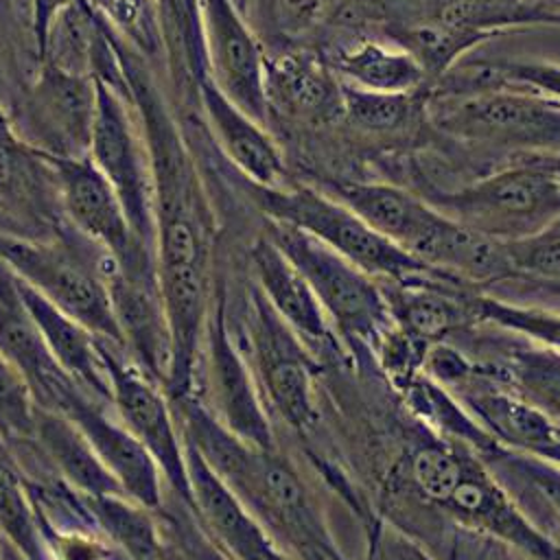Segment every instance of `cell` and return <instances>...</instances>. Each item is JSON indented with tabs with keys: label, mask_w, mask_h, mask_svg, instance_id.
Here are the masks:
<instances>
[{
	"label": "cell",
	"mask_w": 560,
	"mask_h": 560,
	"mask_svg": "<svg viewBox=\"0 0 560 560\" xmlns=\"http://www.w3.org/2000/svg\"><path fill=\"white\" fill-rule=\"evenodd\" d=\"M15 13L28 24V13H31V0H11Z\"/></svg>",
	"instance_id": "cell-42"
},
{
	"label": "cell",
	"mask_w": 560,
	"mask_h": 560,
	"mask_svg": "<svg viewBox=\"0 0 560 560\" xmlns=\"http://www.w3.org/2000/svg\"><path fill=\"white\" fill-rule=\"evenodd\" d=\"M271 422L291 429L304 442L322 420L317 385L324 365L284 324L252 280L243 311V348Z\"/></svg>",
	"instance_id": "cell-4"
},
{
	"label": "cell",
	"mask_w": 560,
	"mask_h": 560,
	"mask_svg": "<svg viewBox=\"0 0 560 560\" xmlns=\"http://www.w3.org/2000/svg\"><path fill=\"white\" fill-rule=\"evenodd\" d=\"M98 352L109 381L116 418L149 451L162 472L164 486L192 508L184 440L164 387L149 378L118 343L98 337Z\"/></svg>",
	"instance_id": "cell-12"
},
{
	"label": "cell",
	"mask_w": 560,
	"mask_h": 560,
	"mask_svg": "<svg viewBox=\"0 0 560 560\" xmlns=\"http://www.w3.org/2000/svg\"><path fill=\"white\" fill-rule=\"evenodd\" d=\"M376 22L387 42L405 48L418 61L431 85L444 79L468 50L488 39L418 13H389L381 15Z\"/></svg>",
	"instance_id": "cell-27"
},
{
	"label": "cell",
	"mask_w": 560,
	"mask_h": 560,
	"mask_svg": "<svg viewBox=\"0 0 560 560\" xmlns=\"http://www.w3.org/2000/svg\"><path fill=\"white\" fill-rule=\"evenodd\" d=\"M431 85L409 92L365 90L341 81V118L365 133H402L429 112Z\"/></svg>",
	"instance_id": "cell-30"
},
{
	"label": "cell",
	"mask_w": 560,
	"mask_h": 560,
	"mask_svg": "<svg viewBox=\"0 0 560 560\" xmlns=\"http://www.w3.org/2000/svg\"><path fill=\"white\" fill-rule=\"evenodd\" d=\"M203 72L245 114L267 122L265 46L234 0H195Z\"/></svg>",
	"instance_id": "cell-15"
},
{
	"label": "cell",
	"mask_w": 560,
	"mask_h": 560,
	"mask_svg": "<svg viewBox=\"0 0 560 560\" xmlns=\"http://www.w3.org/2000/svg\"><path fill=\"white\" fill-rule=\"evenodd\" d=\"M398 442L381 497L394 514L416 505L534 560H560V545L523 512L470 444L444 438L416 418L405 422Z\"/></svg>",
	"instance_id": "cell-2"
},
{
	"label": "cell",
	"mask_w": 560,
	"mask_h": 560,
	"mask_svg": "<svg viewBox=\"0 0 560 560\" xmlns=\"http://www.w3.org/2000/svg\"><path fill=\"white\" fill-rule=\"evenodd\" d=\"M88 158L118 195L136 238L153 249V179L147 142L129 96L98 79Z\"/></svg>",
	"instance_id": "cell-11"
},
{
	"label": "cell",
	"mask_w": 560,
	"mask_h": 560,
	"mask_svg": "<svg viewBox=\"0 0 560 560\" xmlns=\"http://www.w3.org/2000/svg\"><path fill=\"white\" fill-rule=\"evenodd\" d=\"M96 112V79L42 63L26 88L15 120L18 136L57 158H85Z\"/></svg>",
	"instance_id": "cell-14"
},
{
	"label": "cell",
	"mask_w": 560,
	"mask_h": 560,
	"mask_svg": "<svg viewBox=\"0 0 560 560\" xmlns=\"http://www.w3.org/2000/svg\"><path fill=\"white\" fill-rule=\"evenodd\" d=\"M518 339L499 341L475 326L453 337L451 343L464 350L483 374L560 422V350Z\"/></svg>",
	"instance_id": "cell-19"
},
{
	"label": "cell",
	"mask_w": 560,
	"mask_h": 560,
	"mask_svg": "<svg viewBox=\"0 0 560 560\" xmlns=\"http://www.w3.org/2000/svg\"><path fill=\"white\" fill-rule=\"evenodd\" d=\"M448 392L503 448L538 455L560 429V422L551 420L514 392L483 374L477 363L472 372Z\"/></svg>",
	"instance_id": "cell-21"
},
{
	"label": "cell",
	"mask_w": 560,
	"mask_h": 560,
	"mask_svg": "<svg viewBox=\"0 0 560 560\" xmlns=\"http://www.w3.org/2000/svg\"><path fill=\"white\" fill-rule=\"evenodd\" d=\"M184 455L195 516L214 545L232 560H289L188 442Z\"/></svg>",
	"instance_id": "cell-20"
},
{
	"label": "cell",
	"mask_w": 560,
	"mask_h": 560,
	"mask_svg": "<svg viewBox=\"0 0 560 560\" xmlns=\"http://www.w3.org/2000/svg\"><path fill=\"white\" fill-rule=\"evenodd\" d=\"M479 457L525 514L534 510L529 518L545 516V523L560 534V466L499 444Z\"/></svg>",
	"instance_id": "cell-29"
},
{
	"label": "cell",
	"mask_w": 560,
	"mask_h": 560,
	"mask_svg": "<svg viewBox=\"0 0 560 560\" xmlns=\"http://www.w3.org/2000/svg\"><path fill=\"white\" fill-rule=\"evenodd\" d=\"M418 195L453 221L501 243L534 236L560 217V179L529 155L459 188L424 186Z\"/></svg>",
	"instance_id": "cell-5"
},
{
	"label": "cell",
	"mask_w": 560,
	"mask_h": 560,
	"mask_svg": "<svg viewBox=\"0 0 560 560\" xmlns=\"http://www.w3.org/2000/svg\"><path fill=\"white\" fill-rule=\"evenodd\" d=\"M201 365V398L195 396L208 413L232 435L247 444L271 448L278 446L273 422L262 405L252 370L234 343L228 322L225 284H214L197 368ZM197 378V376H195Z\"/></svg>",
	"instance_id": "cell-9"
},
{
	"label": "cell",
	"mask_w": 560,
	"mask_h": 560,
	"mask_svg": "<svg viewBox=\"0 0 560 560\" xmlns=\"http://www.w3.org/2000/svg\"><path fill=\"white\" fill-rule=\"evenodd\" d=\"M545 2H549V4H551V7H549V9H551V11H553V13H556V15H560V0H538V2H536V4H538V7H542V9H545Z\"/></svg>",
	"instance_id": "cell-43"
},
{
	"label": "cell",
	"mask_w": 560,
	"mask_h": 560,
	"mask_svg": "<svg viewBox=\"0 0 560 560\" xmlns=\"http://www.w3.org/2000/svg\"><path fill=\"white\" fill-rule=\"evenodd\" d=\"M197 96L223 155L256 186H280L287 173L282 151L262 122L234 105L203 72L197 74Z\"/></svg>",
	"instance_id": "cell-22"
},
{
	"label": "cell",
	"mask_w": 560,
	"mask_h": 560,
	"mask_svg": "<svg viewBox=\"0 0 560 560\" xmlns=\"http://www.w3.org/2000/svg\"><path fill=\"white\" fill-rule=\"evenodd\" d=\"M440 131L464 142L560 153V101L514 83H475L468 92L429 98Z\"/></svg>",
	"instance_id": "cell-7"
},
{
	"label": "cell",
	"mask_w": 560,
	"mask_h": 560,
	"mask_svg": "<svg viewBox=\"0 0 560 560\" xmlns=\"http://www.w3.org/2000/svg\"><path fill=\"white\" fill-rule=\"evenodd\" d=\"M160 525V547L155 560H232L206 534L195 510L168 488L155 510Z\"/></svg>",
	"instance_id": "cell-32"
},
{
	"label": "cell",
	"mask_w": 560,
	"mask_h": 560,
	"mask_svg": "<svg viewBox=\"0 0 560 560\" xmlns=\"http://www.w3.org/2000/svg\"><path fill=\"white\" fill-rule=\"evenodd\" d=\"M0 260L50 304L96 337L120 346L105 276L66 245L0 232ZM122 348V346H120Z\"/></svg>",
	"instance_id": "cell-10"
},
{
	"label": "cell",
	"mask_w": 560,
	"mask_h": 560,
	"mask_svg": "<svg viewBox=\"0 0 560 560\" xmlns=\"http://www.w3.org/2000/svg\"><path fill=\"white\" fill-rule=\"evenodd\" d=\"M33 442L46 464L81 497H127L116 477L103 466L79 427L63 413L37 407Z\"/></svg>",
	"instance_id": "cell-26"
},
{
	"label": "cell",
	"mask_w": 560,
	"mask_h": 560,
	"mask_svg": "<svg viewBox=\"0 0 560 560\" xmlns=\"http://www.w3.org/2000/svg\"><path fill=\"white\" fill-rule=\"evenodd\" d=\"M534 457H540V459H547V462L560 466V429H558L556 438H553L538 455H534Z\"/></svg>",
	"instance_id": "cell-40"
},
{
	"label": "cell",
	"mask_w": 560,
	"mask_h": 560,
	"mask_svg": "<svg viewBox=\"0 0 560 560\" xmlns=\"http://www.w3.org/2000/svg\"><path fill=\"white\" fill-rule=\"evenodd\" d=\"M475 311L481 324L497 326L529 343L560 350V313L538 306H518L503 302L486 291L475 293Z\"/></svg>",
	"instance_id": "cell-34"
},
{
	"label": "cell",
	"mask_w": 560,
	"mask_h": 560,
	"mask_svg": "<svg viewBox=\"0 0 560 560\" xmlns=\"http://www.w3.org/2000/svg\"><path fill=\"white\" fill-rule=\"evenodd\" d=\"M466 70L475 74V83H514L536 90L560 101V63L545 59H499L468 61Z\"/></svg>",
	"instance_id": "cell-37"
},
{
	"label": "cell",
	"mask_w": 560,
	"mask_h": 560,
	"mask_svg": "<svg viewBox=\"0 0 560 560\" xmlns=\"http://www.w3.org/2000/svg\"><path fill=\"white\" fill-rule=\"evenodd\" d=\"M527 155L540 162L542 166H547L560 179V153H527Z\"/></svg>",
	"instance_id": "cell-41"
},
{
	"label": "cell",
	"mask_w": 560,
	"mask_h": 560,
	"mask_svg": "<svg viewBox=\"0 0 560 560\" xmlns=\"http://www.w3.org/2000/svg\"><path fill=\"white\" fill-rule=\"evenodd\" d=\"M516 280L536 284H560V217L534 236L503 243Z\"/></svg>",
	"instance_id": "cell-36"
},
{
	"label": "cell",
	"mask_w": 560,
	"mask_h": 560,
	"mask_svg": "<svg viewBox=\"0 0 560 560\" xmlns=\"http://www.w3.org/2000/svg\"><path fill=\"white\" fill-rule=\"evenodd\" d=\"M536 289H545L547 293H553V295H560V284H536Z\"/></svg>",
	"instance_id": "cell-44"
},
{
	"label": "cell",
	"mask_w": 560,
	"mask_h": 560,
	"mask_svg": "<svg viewBox=\"0 0 560 560\" xmlns=\"http://www.w3.org/2000/svg\"><path fill=\"white\" fill-rule=\"evenodd\" d=\"M0 536L20 547L33 560H52L42 536L39 512L22 479L0 455Z\"/></svg>",
	"instance_id": "cell-33"
},
{
	"label": "cell",
	"mask_w": 560,
	"mask_h": 560,
	"mask_svg": "<svg viewBox=\"0 0 560 560\" xmlns=\"http://www.w3.org/2000/svg\"><path fill=\"white\" fill-rule=\"evenodd\" d=\"M105 284L125 354L166 387L173 365V337L158 282L155 254L138 252L107 265Z\"/></svg>",
	"instance_id": "cell-13"
},
{
	"label": "cell",
	"mask_w": 560,
	"mask_h": 560,
	"mask_svg": "<svg viewBox=\"0 0 560 560\" xmlns=\"http://www.w3.org/2000/svg\"><path fill=\"white\" fill-rule=\"evenodd\" d=\"M265 90L269 114L276 109L302 122L341 118V79L319 52L304 46L267 52Z\"/></svg>",
	"instance_id": "cell-23"
},
{
	"label": "cell",
	"mask_w": 560,
	"mask_h": 560,
	"mask_svg": "<svg viewBox=\"0 0 560 560\" xmlns=\"http://www.w3.org/2000/svg\"><path fill=\"white\" fill-rule=\"evenodd\" d=\"M70 0H31V13H28V26L35 39V50L39 48L52 18L68 4Z\"/></svg>",
	"instance_id": "cell-39"
},
{
	"label": "cell",
	"mask_w": 560,
	"mask_h": 560,
	"mask_svg": "<svg viewBox=\"0 0 560 560\" xmlns=\"http://www.w3.org/2000/svg\"><path fill=\"white\" fill-rule=\"evenodd\" d=\"M37 400L22 372L0 354V440L7 446H33Z\"/></svg>",
	"instance_id": "cell-35"
},
{
	"label": "cell",
	"mask_w": 560,
	"mask_h": 560,
	"mask_svg": "<svg viewBox=\"0 0 560 560\" xmlns=\"http://www.w3.org/2000/svg\"><path fill=\"white\" fill-rule=\"evenodd\" d=\"M46 409H55L70 418L85 435L103 466L116 477L122 492L149 508L158 510L164 501V479L149 451L122 427V422L105 411V405L68 378L52 396Z\"/></svg>",
	"instance_id": "cell-16"
},
{
	"label": "cell",
	"mask_w": 560,
	"mask_h": 560,
	"mask_svg": "<svg viewBox=\"0 0 560 560\" xmlns=\"http://www.w3.org/2000/svg\"><path fill=\"white\" fill-rule=\"evenodd\" d=\"M332 72L357 88L409 92L431 85L418 61L400 46L378 39H359L322 55Z\"/></svg>",
	"instance_id": "cell-28"
},
{
	"label": "cell",
	"mask_w": 560,
	"mask_h": 560,
	"mask_svg": "<svg viewBox=\"0 0 560 560\" xmlns=\"http://www.w3.org/2000/svg\"><path fill=\"white\" fill-rule=\"evenodd\" d=\"M326 192L413 258L442 219V212L422 195L387 182L332 179L326 184Z\"/></svg>",
	"instance_id": "cell-24"
},
{
	"label": "cell",
	"mask_w": 560,
	"mask_h": 560,
	"mask_svg": "<svg viewBox=\"0 0 560 560\" xmlns=\"http://www.w3.org/2000/svg\"><path fill=\"white\" fill-rule=\"evenodd\" d=\"M365 532L368 549L363 560H435L416 536L381 514H372L365 521Z\"/></svg>",
	"instance_id": "cell-38"
},
{
	"label": "cell",
	"mask_w": 560,
	"mask_h": 560,
	"mask_svg": "<svg viewBox=\"0 0 560 560\" xmlns=\"http://www.w3.org/2000/svg\"><path fill=\"white\" fill-rule=\"evenodd\" d=\"M138 114L153 179L155 269L173 337L168 400L192 396L201 335L214 291L217 221L195 158L149 70L112 35Z\"/></svg>",
	"instance_id": "cell-1"
},
{
	"label": "cell",
	"mask_w": 560,
	"mask_h": 560,
	"mask_svg": "<svg viewBox=\"0 0 560 560\" xmlns=\"http://www.w3.org/2000/svg\"><path fill=\"white\" fill-rule=\"evenodd\" d=\"M262 232L302 273L350 357L372 352L392 326L378 280L289 223L265 219Z\"/></svg>",
	"instance_id": "cell-6"
},
{
	"label": "cell",
	"mask_w": 560,
	"mask_h": 560,
	"mask_svg": "<svg viewBox=\"0 0 560 560\" xmlns=\"http://www.w3.org/2000/svg\"><path fill=\"white\" fill-rule=\"evenodd\" d=\"M249 262L256 287L324 368L352 359L302 273L265 232L252 243Z\"/></svg>",
	"instance_id": "cell-18"
},
{
	"label": "cell",
	"mask_w": 560,
	"mask_h": 560,
	"mask_svg": "<svg viewBox=\"0 0 560 560\" xmlns=\"http://www.w3.org/2000/svg\"><path fill=\"white\" fill-rule=\"evenodd\" d=\"M15 276V273H13ZM20 298L31 313L46 348L50 350L57 365L90 396L112 407L109 381L98 352V337L81 322L50 304L35 289L15 276Z\"/></svg>",
	"instance_id": "cell-25"
},
{
	"label": "cell",
	"mask_w": 560,
	"mask_h": 560,
	"mask_svg": "<svg viewBox=\"0 0 560 560\" xmlns=\"http://www.w3.org/2000/svg\"><path fill=\"white\" fill-rule=\"evenodd\" d=\"M171 405L182 440L203 457L289 560H348L319 499L278 446L260 448L232 435L195 396Z\"/></svg>",
	"instance_id": "cell-3"
},
{
	"label": "cell",
	"mask_w": 560,
	"mask_h": 560,
	"mask_svg": "<svg viewBox=\"0 0 560 560\" xmlns=\"http://www.w3.org/2000/svg\"><path fill=\"white\" fill-rule=\"evenodd\" d=\"M42 155L52 166L59 208L81 236L114 260H125L138 252H153L136 238L118 195L88 155Z\"/></svg>",
	"instance_id": "cell-17"
},
{
	"label": "cell",
	"mask_w": 560,
	"mask_h": 560,
	"mask_svg": "<svg viewBox=\"0 0 560 560\" xmlns=\"http://www.w3.org/2000/svg\"><path fill=\"white\" fill-rule=\"evenodd\" d=\"M328 0H234L265 52L298 48L324 18Z\"/></svg>",
	"instance_id": "cell-31"
},
{
	"label": "cell",
	"mask_w": 560,
	"mask_h": 560,
	"mask_svg": "<svg viewBox=\"0 0 560 560\" xmlns=\"http://www.w3.org/2000/svg\"><path fill=\"white\" fill-rule=\"evenodd\" d=\"M245 190L265 219L289 223L322 241L376 280H411L431 271L424 262L372 230L354 210L306 184L291 188L256 186Z\"/></svg>",
	"instance_id": "cell-8"
}]
</instances>
